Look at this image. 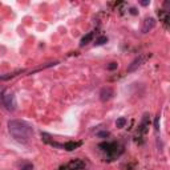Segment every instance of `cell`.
I'll return each instance as SVG.
<instances>
[{"instance_id": "16", "label": "cell", "mask_w": 170, "mask_h": 170, "mask_svg": "<svg viewBox=\"0 0 170 170\" xmlns=\"http://www.w3.org/2000/svg\"><path fill=\"white\" fill-rule=\"evenodd\" d=\"M130 13H132V15H137L138 12H137V9H135V8H130Z\"/></svg>"}, {"instance_id": "7", "label": "cell", "mask_w": 170, "mask_h": 170, "mask_svg": "<svg viewBox=\"0 0 170 170\" xmlns=\"http://www.w3.org/2000/svg\"><path fill=\"white\" fill-rule=\"evenodd\" d=\"M93 36H94V32H89L88 35H85V36L81 39L80 45H81V47H84V45H87L88 43H90V41H92V39H93Z\"/></svg>"}, {"instance_id": "4", "label": "cell", "mask_w": 170, "mask_h": 170, "mask_svg": "<svg viewBox=\"0 0 170 170\" xmlns=\"http://www.w3.org/2000/svg\"><path fill=\"white\" fill-rule=\"evenodd\" d=\"M154 27H156V20L153 19V18H146L144 20V23H142V27H141V32H142V33H148Z\"/></svg>"}, {"instance_id": "17", "label": "cell", "mask_w": 170, "mask_h": 170, "mask_svg": "<svg viewBox=\"0 0 170 170\" xmlns=\"http://www.w3.org/2000/svg\"><path fill=\"white\" fill-rule=\"evenodd\" d=\"M141 5H149V0H144V2H141Z\"/></svg>"}, {"instance_id": "13", "label": "cell", "mask_w": 170, "mask_h": 170, "mask_svg": "<svg viewBox=\"0 0 170 170\" xmlns=\"http://www.w3.org/2000/svg\"><path fill=\"white\" fill-rule=\"evenodd\" d=\"M117 66H118V64L113 61V63H110L109 65H108V69H109V71H114V69H117Z\"/></svg>"}, {"instance_id": "2", "label": "cell", "mask_w": 170, "mask_h": 170, "mask_svg": "<svg viewBox=\"0 0 170 170\" xmlns=\"http://www.w3.org/2000/svg\"><path fill=\"white\" fill-rule=\"evenodd\" d=\"M3 105L7 108V110H9V112H15L16 110V106H18V104H16V97H15V94L11 92V90L4 92Z\"/></svg>"}, {"instance_id": "12", "label": "cell", "mask_w": 170, "mask_h": 170, "mask_svg": "<svg viewBox=\"0 0 170 170\" xmlns=\"http://www.w3.org/2000/svg\"><path fill=\"white\" fill-rule=\"evenodd\" d=\"M154 129H156V132L160 130V116H157L154 120Z\"/></svg>"}, {"instance_id": "10", "label": "cell", "mask_w": 170, "mask_h": 170, "mask_svg": "<svg viewBox=\"0 0 170 170\" xmlns=\"http://www.w3.org/2000/svg\"><path fill=\"white\" fill-rule=\"evenodd\" d=\"M126 125V118L125 117H120L118 120L116 121V126L117 128H124Z\"/></svg>"}, {"instance_id": "3", "label": "cell", "mask_w": 170, "mask_h": 170, "mask_svg": "<svg viewBox=\"0 0 170 170\" xmlns=\"http://www.w3.org/2000/svg\"><path fill=\"white\" fill-rule=\"evenodd\" d=\"M150 56H151L150 53H146V55H140L138 57H135V59L132 61V63L129 64V66H128V72H134V71H137L141 65H144V64L146 63V60H149Z\"/></svg>"}, {"instance_id": "6", "label": "cell", "mask_w": 170, "mask_h": 170, "mask_svg": "<svg viewBox=\"0 0 170 170\" xmlns=\"http://www.w3.org/2000/svg\"><path fill=\"white\" fill-rule=\"evenodd\" d=\"M81 145V142H75V141H69V142H66L63 145V148L68 151H72V150H75L76 148H78V146Z\"/></svg>"}, {"instance_id": "11", "label": "cell", "mask_w": 170, "mask_h": 170, "mask_svg": "<svg viewBox=\"0 0 170 170\" xmlns=\"http://www.w3.org/2000/svg\"><path fill=\"white\" fill-rule=\"evenodd\" d=\"M108 41V39L105 37V36H103V37H100V39H97V40H96V45H103V44H105Z\"/></svg>"}, {"instance_id": "5", "label": "cell", "mask_w": 170, "mask_h": 170, "mask_svg": "<svg viewBox=\"0 0 170 170\" xmlns=\"http://www.w3.org/2000/svg\"><path fill=\"white\" fill-rule=\"evenodd\" d=\"M113 94H114L113 89L109 87H105L101 89V92H100V100L103 101V103H106V101H109L113 97Z\"/></svg>"}, {"instance_id": "18", "label": "cell", "mask_w": 170, "mask_h": 170, "mask_svg": "<svg viewBox=\"0 0 170 170\" xmlns=\"http://www.w3.org/2000/svg\"><path fill=\"white\" fill-rule=\"evenodd\" d=\"M31 169H32V165H27V166L23 167L21 170H31Z\"/></svg>"}, {"instance_id": "8", "label": "cell", "mask_w": 170, "mask_h": 170, "mask_svg": "<svg viewBox=\"0 0 170 170\" xmlns=\"http://www.w3.org/2000/svg\"><path fill=\"white\" fill-rule=\"evenodd\" d=\"M23 71H18V72H13V73H8V75H5V76H0V80L4 81V80H9V78H12L15 76H18L19 73H21Z\"/></svg>"}, {"instance_id": "1", "label": "cell", "mask_w": 170, "mask_h": 170, "mask_svg": "<svg viewBox=\"0 0 170 170\" xmlns=\"http://www.w3.org/2000/svg\"><path fill=\"white\" fill-rule=\"evenodd\" d=\"M8 132L18 142H21V144H27L33 134L32 128L27 122L20 121V120L8 121Z\"/></svg>"}, {"instance_id": "15", "label": "cell", "mask_w": 170, "mask_h": 170, "mask_svg": "<svg viewBox=\"0 0 170 170\" xmlns=\"http://www.w3.org/2000/svg\"><path fill=\"white\" fill-rule=\"evenodd\" d=\"M4 92H5V89H4V88H0V105L3 104V96H4Z\"/></svg>"}, {"instance_id": "9", "label": "cell", "mask_w": 170, "mask_h": 170, "mask_svg": "<svg viewBox=\"0 0 170 170\" xmlns=\"http://www.w3.org/2000/svg\"><path fill=\"white\" fill-rule=\"evenodd\" d=\"M146 130H148V114L144 117L142 124H141V132H142V133H146Z\"/></svg>"}, {"instance_id": "14", "label": "cell", "mask_w": 170, "mask_h": 170, "mask_svg": "<svg viewBox=\"0 0 170 170\" xmlns=\"http://www.w3.org/2000/svg\"><path fill=\"white\" fill-rule=\"evenodd\" d=\"M97 135H98V137H104V138H106V137H109V132H98Z\"/></svg>"}]
</instances>
